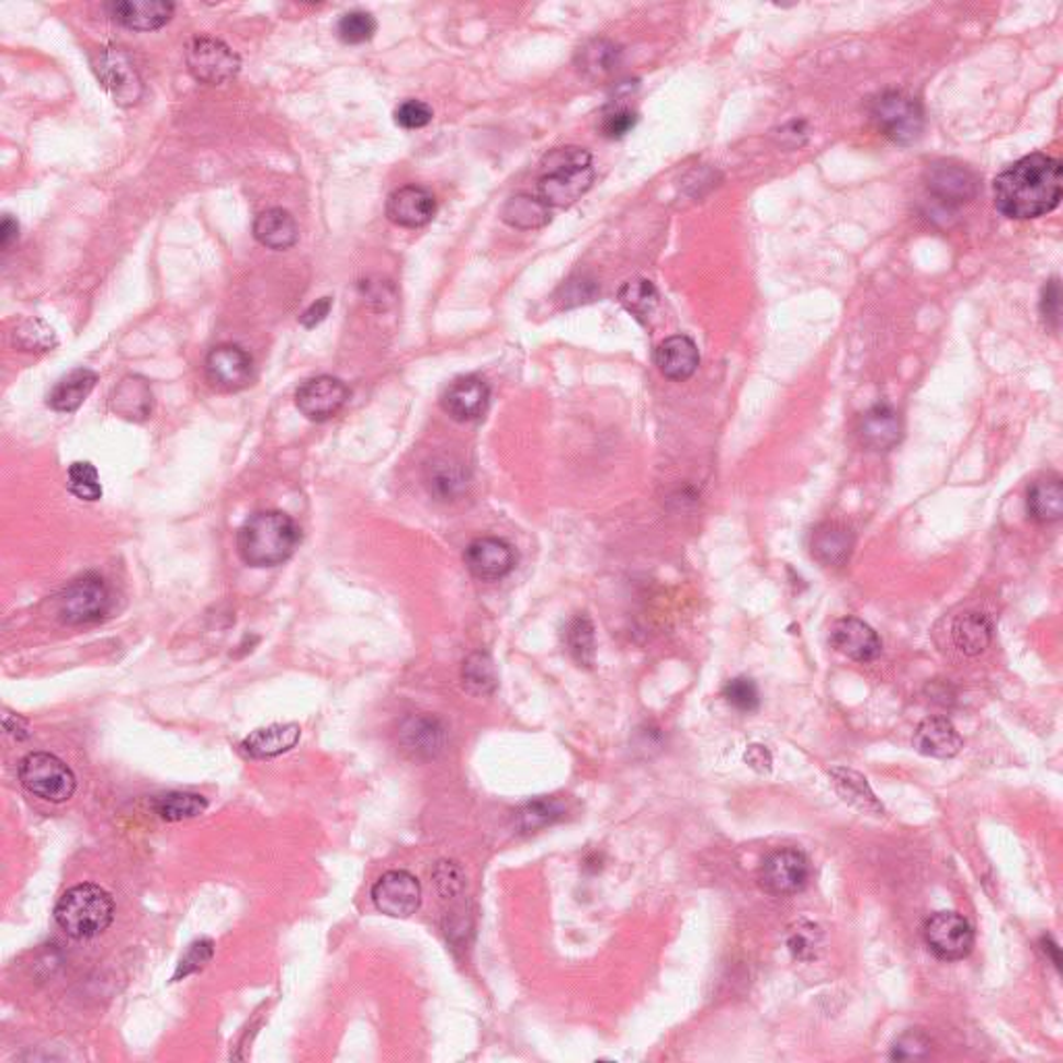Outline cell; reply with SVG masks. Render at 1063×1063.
I'll return each instance as SVG.
<instances>
[{"instance_id": "cell-1", "label": "cell", "mask_w": 1063, "mask_h": 1063, "mask_svg": "<svg viewBox=\"0 0 1063 1063\" xmlns=\"http://www.w3.org/2000/svg\"><path fill=\"white\" fill-rule=\"evenodd\" d=\"M1062 195V162L1041 152L1016 160L993 183L997 211L1016 220H1030L1053 213L1060 206Z\"/></svg>"}, {"instance_id": "cell-2", "label": "cell", "mask_w": 1063, "mask_h": 1063, "mask_svg": "<svg viewBox=\"0 0 1063 1063\" xmlns=\"http://www.w3.org/2000/svg\"><path fill=\"white\" fill-rule=\"evenodd\" d=\"M299 528L283 511H258L237 532V551L250 567H274L293 557Z\"/></svg>"}, {"instance_id": "cell-3", "label": "cell", "mask_w": 1063, "mask_h": 1063, "mask_svg": "<svg viewBox=\"0 0 1063 1063\" xmlns=\"http://www.w3.org/2000/svg\"><path fill=\"white\" fill-rule=\"evenodd\" d=\"M542 174L536 183L539 197L546 206L565 208L588 194L595 183L592 155L580 146L555 148L542 158Z\"/></svg>"}, {"instance_id": "cell-4", "label": "cell", "mask_w": 1063, "mask_h": 1063, "mask_svg": "<svg viewBox=\"0 0 1063 1063\" xmlns=\"http://www.w3.org/2000/svg\"><path fill=\"white\" fill-rule=\"evenodd\" d=\"M115 902L100 885L81 883L65 891L55 906V920L69 937L86 941L113 925Z\"/></svg>"}, {"instance_id": "cell-5", "label": "cell", "mask_w": 1063, "mask_h": 1063, "mask_svg": "<svg viewBox=\"0 0 1063 1063\" xmlns=\"http://www.w3.org/2000/svg\"><path fill=\"white\" fill-rule=\"evenodd\" d=\"M870 116L883 136L902 146L916 142L925 129L923 106L906 92L890 90L874 98L870 102Z\"/></svg>"}, {"instance_id": "cell-6", "label": "cell", "mask_w": 1063, "mask_h": 1063, "mask_svg": "<svg viewBox=\"0 0 1063 1063\" xmlns=\"http://www.w3.org/2000/svg\"><path fill=\"white\" fill-rule=\"evenodd\" d=\"M21 785L36 798L63 804L73 798L78 779L73 771L50 753H32L21 760Z\"/></svg>"}, {"instance_id": "cell-7", "label": "cell", "mask_w": 1063, "mask_h": 1063, "mask_svg": "<svg viewBox=\"0 0 1063 1063\" xmlns=\"http://www.w3.org/2000/svg\"><path fill=\"white\" fill-rule=\"evenodd\" d=\"M111 588L97 574L71 581L58 599V619L67 625H88L106 618L111 611Z\"/></svg>"}, {"instance_id": "cell-8", "label": "cell", "mask_w": 1063, "mask_h": 1063, "mask_svg": "<svg viewBox=\"0 0 1063 1063\" xmlns=\"http://www.w3.org/2000/svg\"><path fill=\"white\" fill-rule=\"evenodd\" d=\"M92 67L97 71L100 83L113 97L116 104L132 106L144 94V81L137 73L136 65L127 50L118 46L100 48L97 57L92 58Z\"/></svg>"}, {"instance_id": "cell-9", "label": "cell", "mask_w": 1063, "mask_h": 1063, "mask_svg": "<svg viewBox=\"0 0 1063 1063\" xmlns=\"http://www.w3.org/2000/svg\"><path fill=\"white\" fill-rule=\"evenodd\" d=\"M188 69L197 81L218 86L235 78L241 69V58L233 53L223 39L200 36L190 42L188 53Z\"/></svg>"}, {"instance_id": "cell-10", "label": "cell", "mask_w": 1063, "mask_h": 1063, "mask_svg": "<svg viewBox=\"0 0 1063 1063\" xmlns=\"http://www.w3.org/2000/svg\"><path fill=\"white\" fill-rule=\"evenodd\" d=\"M925 941L939 960L958 962L974 948V930L964 916L955 912H937L925 925Z\"/></svg>"}, {"instance_id": "cell-11", "label": "cell", "mask_w": 1063, "mask_h": 1063, "mask_svg": "<svg viewBox=\"0 0 1063 1063\" xmlns=\"http://www.w3.org/2000/svg\"><path fill=\"white\" fill-rule=\"evenodd\" d=\"M204 370H206L208 383L225 393H237L252 385V355L235 343H220L211 349L204 362Z\"/></svg>"}, {"instance_id": "cell-12", "label": "cell", "mask_w": 1063, "mask_h": 1063, "mask_svg": "<svg viewBox=\"0 0 1063 1063\" xmlns=\"http://www.w3.org/2000/svg\"><path fill=\"white\" fill-rule=\"evenodd\" d=\"M808 879H811V860L804 851L793 850V848L771 853L762 862L758 874L762 890L769 891L771 895H793L806 887Z\"/></svg>"}, {"instance_id": "cell-13", "label": "cell", "mask_w": 1063, "mask_h": 1063, "mask_svg": "<svg viewBox=\"0 0 1063 1063\" xmlns=\"http://www.w3.org/2000/svg\"><path fill=\"white\" fill-rule=\"evenodd\" d=\"M372 902L391 918H407L420 908L422 885L407 870H388L374 883Z\"/></svg>"}, {"instance_id": "cell-14", "label": "cell", "mask_w": 1063, "mask_h": 1063, "mask_svg": "<svg viewBox=\"0 0 1063 1063\" xmlns=\"http://www.w3.org/2000/svg\"><path fill=\"white\" fill-rule=\"evenodd\" d=\"M349 388L335 376H314L302 383L295 393L297 409L312 422H327L348 404Z\"/></svg>"}, {"instance_id": "cell-15", "label": "cell", "mask_w": 1063, "mask_h": 1063, "mask_svg": "<svg viewBox=\"0 0 1063 1063\" xmlns=\"http://www.w3.org/2000/svg\"><path fill=\"white\" fill-rule=\"evenodd\" d=\"M467 572L483 581L501 580L516 567V553L509 542L483 536L470 542L464 553Z\"/></svg>"}, {"instance_id": "cell-16", "label": "cell", "mask_w": 1063, "mask_h": 1063, "mask_svg": "<svg viewBox=\"0 0 1063 1063\" xmlns=\"http://www.w3.org/2000/svg\"><path fill=\"white\" fill-rule=\"evenodd\" d=\"M441 404L453 420L474 422V420L483 418L486 409H488L490 387L480 376L467 374V376L453 381L446 387Z\"/></svg>"}, {"instance_id": "cell-17", "label": "cell", "mask_w": 1063, "mask_h": 1063, "mask_svg": "<svg viewBox=\"0 0 1063 1063\" xmlns=\"http://www.w3.org/2000/svg\"><path fill=\"white\" fill-rule=\"evenodd\" d=\"M437 214V197L420 185H404L387 197L388 220L397 227L420 229Z\"/></svg>"}, {"instance_id": "cell-18", "label": "cell", "mask_w": 1063, "mask_h": 1063, "mask_svg": "<svg viewBox=\"0 0 1063 1063\" xmlns=\"http://www.w3.org/2000/svg\"><path fill=\"white\" fill-rule=\"evenodd\" d=\"M829 642L837 653L858 663L874 660L883 651L877 632L869 623L856 618L837 619L832 625Z\"/></svg>"}, {"instance_id": "cell-19", "label": "cell", "mask_w": 1063, "mask_h": 1063, "mask_svg": "<svg viewBox=\"0 0 1063 1063\" xmlns=\"http://www.w3.org/2000/svg\"><path fill=\"white\" fill-rule=\"evenodd\" d=\"M109 15L127 30L152 32L167 25L174 13L173 2L165 0H118L111 2Z\"/></svg>"}, {"instance_id": "cell-20", "label": "cell", "mask_w": 1063, "mask_h": 1063, "mask_svg": "<svg viewBox=\"0 0 1063 1063\" xmlns=\"http://www.w3.org/2000/svg\"><path fill=\"white\" fill-rule=\"evenodd\" d=\"M402 744L418 758H434L445 750L446 727L437 716H409L402 725Z\"/></svg>"}, {"instance_id": "cell-21", "label": "cell", "mask_w": 1063, "mask_h": 1063, "mask_svg": "<svg viewBox=\"0 0 1063 1063\" xmlns=\"http://www.w3.org/2000/svg\"><path fill=\"white\" fill-rule=\"evenodd\" d=\"M962 746V737L946 716H928L914 732V748L923 756L953 758Z\"/></svg>"}, {"instance_id": "cell-22", "label": "cell", "mask_w": 1063, "mask_h": 1063, "mask_svg": "<svg viewBox=\"0 0 1063 1063\" xmlns=\"http://www.w3.org/2000/svg\"><path fill=\"white\" fill-rule=\"evenodd\" d=\"M655 362L665 378L669 381H688L700 364V353L697 343L686 335L667 337L657 351Z\"/></svg>"}, {"instance_id": "cell-23", "label": "cell", "mask_w": 1063, "mask_h": 1063, "mask_svg": "<svg viewBox=\"0 0 1063 1063\" xmlns=\"http://www.w3.org/2000/svg\"><path fill=\"white\" fill-rule=\"evenodd\" d=\"M425 483L437 501H457L467 488V472L453 457H434L426 464Z\"/></svg>"}, {"instance_id": "cell-24", "label": "cell", "mask_w": 1063, "mask_h": 1063, "mask_svg": "<svg viewBox=\"0 0 1063 1063\" xmlns=\"http://www.w3.org/2000/svg\"><path fill=\"white\" fill-rule=\"evenodd\" d=\"M928 188L943 202L962 204L976 194V179L960 165L939 162L928 169Z\"/></svg>"}, {"instance_id": "cell-25", "label": "cell", "mask_w": 1063, "mask_h": 1063, "mask_svg": "<svg viewBox=\"0 0 1063 1063\" xmlns=\"http://www.w3.org/2000/svg\"><path fill=\"white\" fill-rule=\"evenodd\" d=\"M252 231L258 244H262L269 250H276V252L290 250L299 239V229H297L295 218L283 208H269V211L258 214L256 220H253Z\"/></svg>"}, {"instance_id": "cell-26", "label": "cell", "mask_w": 1063, "mask_h": 1063, "mask_svg": "<svg viewBox=\"0 0 1063 1063\" xmlns=\"http://www.w3.org/2000/svg\"><path fill=\"white\" fill-rule=\"evenodd\" d=\"M851 549H853V534L841 523H821L812 532V557L823 565H829V567L844 565L850 559Z\"/></svg>"}, {"instance_id": "cell-27", "label": "cell", "mask_w": 1063, "mask_h": 1063, "mask_svg": "<svg viewBox=\"0 0 1063 1063\" xmlns=\"http://www.w3.org/2000/svg\"><path fill=\"white\" fill-rule=\"evenodd\" d=\"M862 443L874 451H890L902 439V420L897 411L887 406H874L862 416L860 422Z\"/></svg>"}, {"instance_id": "cell-28", "label": "cell", "mask_w": 1063, "mask_h": 1063, "mask_svg": "<svg viewBox=\"0 0 1063 1063\" xmlns=\"http://www.w3.org/2000/svg\"><path fill=\"white\" fill-rule=\"evenodd\" d=\"M302 737V730L295 723L285 725H271L256 730L241 742V750L250 758H274V756L285 755L291 748L297 746Z\"/></svg>"}, {"instance_id": "cell-29", "label": "cell", "mask_w": 1063, "mask_h": 1063, "mask_svg": "<svg viewBox=\"0 0 1063 1063\" xmlns=\"http://www.w3.org/2000/svg\"><path fill=\"white\" fill-rule=\"evenodd\" d=\"M113 409L129 422H144L152 414V388L142 376H127L113 391Z\"/></svg>"}, {"instance_id": "cell-30", "label": "cell", "mask_w": 1063, "mask_h": 1063, "mask_svg": "<svg viewBox=\"0 0 1063 1063\" xmlns=\"http://www.w3.org/2000/svg\"><path fill=\"white\" fill-rule=\"evenodd\" d=\"M1028 513L1034 522L1051 523L1062 520L1063 483L1060 476L1047 474L1030 484Z\"/></svg>"}, {"instance_id": "cell-31", "label": "cell", "mask_w": 1063, "mask_h": 1063, "mask_svg": "<svg viewBox=\"0 0 1063 1063\" xmlns=\"http://www.w3.org/2000/svg\"><path fill=\"white\" fill-rule=\"evenodd\" d=\"M98 383L97 372L88 367H78L63 376L55 388L48 393V406L55 411L71 414L79 409V406L90 397Z\"/></svg>"}, {"instance_id": "cell-32", "label": "cell", "mask_w": 1063, "mask_h": 1063, "mask_svg": "<svg viewBox=\"0 0 1063 1063\" xmlns=\"http://www.w3.org/2000/svg\"><path fill=\"white\" fill-rule=\"evenodd\" d=\"M829 777H832L835 792L839 793V798L844 802H848L856 811L874 814V816L885 812L883 804L877 800V795L870 790L869 781H867L864 774L856 773V771L846 769V767H835Z\"/></svg>"}, {"instance_id": "cell-33", "label": "cell", "mask_w": 1063, "mask_h": 1063, "mask_svg": "<svg viewBox=\"0 0 1063 1063\" xmlns=\"http://www.w3.org/2000/svg\"><path fill=\"white\" fill-rule=\"evenodd\" d=\"M951 638L960 653H964L966 657H979L985 653L993 640V625L983 613L968 611L953 621Z\"/></svg>"}, {"instance_id": "cell-34", "label": "cell", "mask_w": 1063, "mask_h": 1063, "mask_svg": "<svg viewBox=\"0 0 1063 1063\" xmlns=\"http://www.w3.org/2000/svg\"><path fill=\"white\" fill-rule=\"evenodd\" d=\"M565 812L567 806L559 798H539L513 812V827L520 835H532L559 823Z\"/></svg>"}, {"instance_id": "cell-35", "label": "cell", "mask_w": 1063, "mask_h": 1063, "mask_svg": "<svg viewBox=\"0 0 1063 1063\" xmlns=\"http://www.w3.org/2000/svg\"><path fill=\"white\" fill-rule=\"evenodd\" d=\"M501 218L516 229L532 231L542 229L551 220V213L539 195L518 194L505 202Z\"/></svg>"}, {"instance_id": "cell-36", "label": "cell", "mask_w": 1063, "mask_h": 1063, "mask_svg": "<svg viewBox=\"0 0 1063 1063\" xmlns=\"http://www.w3.org/2000/svg\"><path fill=\"white\" fill-rule=\"evenodd\" d=\"M462 679H464L465 690L476 697H488L497 690L499 677L495 669V660L488 653H472L465 658L462 667Z\"/></svg>"}, {"instance_id": "cell-37", "label": "cell", "mask_w": 1063, "mask_h": 1063, "mask_svg": "<svg viewBox=\"0 0 1063 1063\" xmlns=\"http://www.w3.org/2000/svg\"><path fill=\"white\" fill-rule=\"evenodd\" d=\"M152 806L162 821L179 823V821L200 816L202 812L208 808V800L200 793L171 792L158 795Z\"/></svg>"}, {"instance_id": "cell-38", "label": "cell", "mask_w": 1063, "mask_h": 1063, "mask_svg": "<svg viewBox=\"0 0 1063 1063\" xmlns=\"http://www.w3.org/2000/svg\"><path fill=\"white\" fill-rule=\"evenodd\" d=\"M621 50L609 39H592L580 50V69L590 78L611 76L619 67Z\"/></svg>"}, {"instance_id": "cell-39", "label": "cell", "mask_w": 1063, "mask_h": 1063, "mask_svg": "<svg viewBox=\"0 0 1063 1063\" xmlns=\"http://www.w3.org/2000/svg\"><path fill=\"white\" fill-rule=\"evenodd\" d=\"M565 644H567L569 655L580 667L592 669L595 658H597V636H595V625H592L590 619L586 615L572 619V623L567 625V632H565Z\"/></svg>"}, {"instance_id": "cell-40", "label": "cell", "mask_w": 1063, "mask_h": 1063, "mask_svg": "<svg viewBox=\"0 0 1063 1063\" xmlns=\"http://www.w3.org/2000/svg\"><path fill=\"white\" fill-rule=\"evenodd\" d=\"M619 302L630 314H634L638 318H646L658 306V293L651 281L634 279V281H627L619 290Z\"/></svg>"}, {"instance_id": "cell-41", "label": "cell", "mask_w": 1063, "mask_h": 1063, "mask_svg": "<svg viewBox=\"0 0 1063 1063\" xmlns=\"http://www.w3.org/2000/svg\"><path fill=\"white\" fill-rule=\"evenodd\" d=\"M788 948L798 962H812L823 948V930L802 918L788 932Z\"/></svg>"}, {"instance_id": "cell-42", "label": "cell", "mask_w": 1063, "mask_h": 1063, "mask_svg": "<svg viewBox=\"0 0 1063 1063\" xmlns=\"http://www.w3.org/2000/svg\"><path fill=\"white\" fill-rule=\"evenodd\" d=\"M67 488L73 497L81 501L94 504L102 497V486L98 478V470L90 462H76L67 472Z\"/></svg>"}, {"instance_id": "cell-43", "label": "cell", "mask_w": 1063, "mask_h": 1063, "mask_svg": "<svg viewBox=\"0 0 1063 1063\" xmlns=\"http://www.w3.org/2000/svg\"><path fill=\"white\" fill-rule=\"evenodd\" d=\"M376 20L366 11H349L337 23V36L346 44H364L376 34Z\"/></svg>"}, {"instance_id": "cell-44", "label": "cell", "mask_w": 1063, "mask_h": 1063, "mask_svg": "<svg viewBox=\"0 0 1063 1063\" xmlns=\"http://www.w3.org/2000/svg\"><path fill=\"white\" fill-rule=\"evenodd\" d=\"M439 895L446 902H455L465 891V872L455 860H441L432 872Z\"/></svg>"}, {"instance_id": "cell-45", "label": "cell", "mask_w": 1063, "mask_h": 1063, "mask_svg": "<svg viewBox=\"0 0 1063 1063\" xmlns=\"http://www.w3.org/2000/svg\"><path fill=\"white\" fill-rule=\"evenodd\" d=\"M723 697L742 713H755L760 704L758 688L755 679L750 677H735L732 681H727V686L723 688Z\"/></svg>"}, {"instance_id": "cell-46", "label": "cell", "mask_w": 1063, "mask_h": 1063, "mask_svg": "<svg viewBox=\"0 0 1063 1063\" xmlns=\"http://www.w3.org/2000/svg\"><path fill=\"white\" fill-rule=\"evenodd\" d=\"M15 343L25 351H46L57 346L55 332L42 320H25L15 330Z\"/></svg>"}, {"instance_id": "cell-47", "label": "cell", "mask_w": 1063, "mask_h": 1063, "mask_svg": "<svg viewBox=\"0 0 1063 1063\" xmlns=\"http://www.w3.org/2000/svg\"><path fill=\"white\" fill-rule=\"evenodd\" d=\"M636 123H638V115L630 106L615 104L602 113L600 132L609 139H618V137L627 136L636 127Z\"/></svg>"}, {"instance_id": "cell-48", "label": "cell", "mask_w": 1063, "mask_h": 1063, "mask_svg": "<svg viewBox=\"0 0 1063 1063\" xmlns=\"http://www.w3.org/2000/svg\"><path fill=\"white\" fill-rule=\"evenodd\" d=\"M930 1053V1041L923 1030H908L904 1032L893 1047H891V1060H923Z\"/></svg>"}, {"instance_id": "cell-49", "label": "cell", "mask_w": 1063, "mask_h": 1063, "mask_svg": "<svg viewBox=\"0 0 1063 1063\" xmlns=\"http://www.w3.org/2000/svg\"><path fill=\"white\" fill-rule=\"evenodd\" d=\"M214 955V943L211 939H200L195 941L188 949V953L181 958L179 966H177V972H174L173 981H181L190 974H195L200 972L202 968L206 966Z\"/></svg>"}, {"instance_id": "cell-50", "label": "cell", "mask_w": 1063, "mask_h": 1063, "mask_svg": "<svg viewBox=\"0 0 1063 1063\" xmlns=\"http://www.w3.org/2000/svg\"><path fill=\"white\" fill-rule=\"evenodd\" d=\"M472 930H474V916L465 906H457L446 912L445 935L455 948L467 943Z\"/></svg>"}, {"instance_id": "cell-51", "label": "cell", "mask_w": 1063, "mask_h": 1063, "mask_svg": "<svg viewBox=\"0 0 1063 1063\" xmlns=\"http://www.w3.org/2000/svg\"><path fill=\"white\" fill-rule=\"evenodd\" d=\"M393 116L404 129H422L432 121V109L422 100H406L395 109Z\"/></svg>"}, {"instance_id": "cell-52", "label": "cell", "mask_w": 1063, "mask_h": 1063, "mask_svg": "<svg viewBox=\"0 0 1063 1063\" xmlns=\"http://www.w3.org/2000/svg\"><path fill=\"white\" fill-rule=\"evenodd\" d=\"M1062 293H1060V283L1058 279L1049 281L1047 287L1043 290V299H1041V312H1043V318L1047 323H1051L1053 327L1060 325V308H1062V302H1060Z\"/></svg>"}, {"instance_id": "cell-53", "label": "cell", "mask_w": 1063, "mask_h": 1063, "mask_svg": "<svg viewBox=\"0 0 1063 1063\" xmlns=\"http://www.w3.org/2000/svg\"><path fill=\"white\" fill-rule=\"evenodd\" d=\"M330 308H332V299L330 297L316 299L314 304H309L308 308L302 312V316H299L302 327H306V329L318 327L329 316Z\"/></svg>"}, {"instance_id": "cell-54", "label": "cell", "mask_w": 1063, "mask_h": 1063, "mask_svg": "<svg viewBox=\"0 0 1063 1063\" xmlns=\"http://www.w3.org/2000/svg\"><path fill=\"white\" fill-rule=\"evenodd\" d=\"M744 760H746V765H750V769H755L756 773H771L773 771V756L760 744L748 746Z\"/></svg>"}, {"instance_id": "cell-55", "label": "cell", "mask_w": 1063, "mask_h": 1063, "mask_svg": "<svg viewBox=\"0 0 1063 1063\" xmlns=\"http://www.w3.org/2000/svg\"><path fill=\"white\" fill-rule=\"evenodd\" d=\"M20 237V223L13 218V216H4L2 218V225H0V246L2 250H9Z\"/></svg>"}, {"instance_id": "cell-56", "label": "cell", "mask_w": 1063, "mask_h": 1063, "mask_svg": "<svg viewBox=\"0 0 1063 1063\" xmlns=\"http://www.w3.org/2000/svg\"><path fill=\"white\" fill-rule=\"evenodd\" d=\"M13 719H15V725H13V721L4 719V730H7L9 734L13 735V737H18V739H25V737L30 735L27 734V725H25V721H21L20 716H13Z\"/></svg>"}, {"instance_id": "cell-57", "label": "cell", "mask_w": 1063, "mask_h": 1063, "mask_svg": "<svg viewBox=\"0 0 1063 1063\" xmlns=\"http://www.w3.org/2000/svg\"><path fill=\"white\" fill-rule=\"evenodd\" d=\"M1041 946H1043L1044 953H1047V955L1053 960L1055 968H1062V958H1060V948H1058V943H1053V939H1051V937H1043Z\"/></svg>"}]
</instances>
